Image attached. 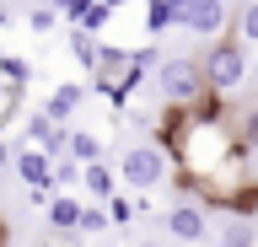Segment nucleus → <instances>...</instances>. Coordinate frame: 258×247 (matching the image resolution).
I'll return each instance as SVG.
<instances>
[{"instance_id":"1","label":"nucleus","mask_w":258,"mask_h":247,"mask_svg":"<svg viewBox=\"0 0 258 247\" xmlns=\"http://www.w3.org/2000/svg\"><path fill=\"white\" fill-rule=\"evenodd\" d=\"M118 178H124L129 188H161V178H167L161 145H129L124 161H118Z\"/></svg>"},{"instance_id":"2","label":"nucleus","mask_w":258,"mask_h":247,"mask_svg":"<svg viewBox=\"0 0 258 247\" xmlns=\"http://www.w3.org/2000/svg\"><path fill=\"white\" fill-rule=\"evenodd\" d=\"M183 27L194 38H215L226 27V6L221 0H183Z\"/></svg>"},{"instance_id":"3","label":"nucleus","mask_w":258,"mask_h":247,"mask_svg":"<svg viewBox=\"0 0 258 247\" xmlns=\"http://www.w3.org/2000/svg\"><path fill=\"white\" fill-rule=\"evenodd\" d=\"M167 236H172V242H210V236H215V226L205 220V210L177 204V210L167 215Z\"/></svg>"},{"instance_id":"4","label":"nucleus","mask_w":258,"mask_h":247,"mask_svg":"<svg viewBox=\"0 0 258 247\" xmlns=\"http://www.w3.org/2000/svg\"><path fill=\"white\" fill-rule=\"evenodd\" d=\"M210 86H221V92H237L242 81H247V59H242V49H215L210 54Z\"/></svg>"},{"instance_id":"5","label":"nucleus","mask_w":258,"mask_h":247,"mask_svg":"<svg viewBox=\"0 0 258 247\" xmlns=\"http://www.w3.org/2000/svg\"><path fill=\"white\" fill-rule=\"evenodd\" d=\"M16 172H22L27 188H54V183H59L54 172H48V145H32V140L16 150Z\"/></svg>"},{"instance_id":"6","label":"nucleus","mask_w":258,"mask_h":247,"mask_svg":"<svg viewBox=\"0 0 258 247\" xmlns=\"http://www.w3.org/2000/svg\"><path fill=\"white\" fill-rule=\"evenodd\" d=\"M156 86H161V97H172V102H194L199 97V70L177 59V65H167L156 75Z\"/></svg>"},{"instance_id":"7","label":"nucleus","mask_w":258,"mask_h":247,"mask_svg":"<svg viewBox=\"0 0 258 247\" xmlns=\"http://www.w3.org/2000/svg\"><path fill=\"white\" fill-rule=\"evenodd\" d=\"M81 102H86V86H76V81H64V86H54V92H48V113L59 118V124H70V118H76V108Z\"/></svg>"},{"instance_id":"8","label":"nucleus","mask_w":258,"mask_h":247,"mask_svg":"<svg viewBox=\"0 0 258 247\" xmlns=\"http://www.w3.org/2000/svg\"><path fill=\"white\" fill-rule=\"evenodd\" d=\"M64 150H70L81 167L102 161V134H97V129H70V134H64Z\"/></svg>"},{"instance_id":"9","label":"nucleus","mask_w":258,"mask_h":247,"mask_svg":"<svg viewBox=\"0 0 258 247\" xmlns=\"http://www.w3.org/2000/svg\"><path fill=\"white\" fill-rule=\"evenodd\" d=\"M215 242H226V247H253L258 231H253V220H237V215H231V220L215 226Z\"/></svg>"},{"instance_id":"10","label":"nucleus","mask_w":258,"mask_h":247,"mask_svg":"<svg viewBox=\"0 0 258 247\" xmlns=\"http://www.w3.org/2000/svg\"><path fill=\"white\" fill-rule=\"evenodd\" d=\"M70 59H76L81 70H92V65H97V38H92V27L70 33Z\"/></svg>"},{"instance_id":"11","label":"nucleus","mask_w":258,"mask_h":247,"mask_svg":"<svg viewBox=\"0 0 258 247\" xmlns=\"http://www.w3.org/2000/svg\"><path fill=\"white\" fill-rule=\"evenodd\" d=\"M54 22H59V6H54V0H48V6H32L27 11V33H54Z\"/></svg>"},{"instance_id":"12","label":"nucleus","mask_w":258,"mask_h":247,"mask_svg":"<svg viewBox=\"0 0 258 247\" xmlns=\"http://www.w3.org/2000/svg\"><path fill=\"white\" fill-rule=\"evenodd\" d=\"M48 220H54L59 231L81 226V204H76V199H54V204H48Z\"/></svg>"},{"instance_id":"13","label":"nucleus","mask_w":258,"mask_h":247,"mask_svg":"<svg viewBox=\"0 0 258 247\" xmlns=\"http://www.w3.org/2000/svg\"><path fill=\"white\" fill-rule=\"evenodd\" d=\"M86 188H92L97 199H108V194H113V172H108L102 161H86Z\"/></svg>"},{"instance_id":"14","label":"nucleus","mask_w":258,"mask_h":247,"mask_svg":"<svg viewBox=\"0 0 258 247\" xmlns=\"http://www.w3.org/2000/svg\"><path fill=\"white\" fill-rule=\"evenodd\" d=\"M242 38H247V43H258V0L242 11Z\"/></svg>"},{"instance_id":"15","label":"nucleus","mask_w":258,"mask_h":247,"mask_svg":"<svg viewBox=\"0 0 258 247\" xmlns=\"http://www.w3.org/2000/svg\"><path fill=\"white\" fill-rule=\"evenodd\" d=\"M108 220H113V215H102V210H81V226H86V231H102Z\"/></svg>"},{"instance_id":"16","label":"nucleus","mask_w":258,"mask_h":247,"mask_svg":"<svg viewBox=\"0 0 258 247\" xmlns=\"http://www.w3.org/2000/svg\"><path fill=\"white\" fill-rule=\"evenodd\" d=\"M54 6H59V11H70V17H76L81 6H86V0H54Z\"/></svg>"},{"instance_id":"17","label":"nucleus","mask_w":258,"mask_h":247,"mask_svg":"<svg viewBox=\"0 0 258 247\" xmlns=\"http://www.w3.org/2000/svg\"><path fill=\"white\" fill-rule=\"evenodd\" d=\"M16 156H11V145H6V140H0V172H6V167H11Z\"/></svg>"},{"instance_id":"18","label":"nucleus","mask_w":258,"mask_h":247,"mask_svg":"<svg viewBox=\"0 0 258 247\" xmlns=\"http://www.w3.org/2000/svg\"><path fill=\"white\" fill-rule=\"evenodd\" d=\"M247 134H253V145H258V113H253V118H247Z\"/></svg>"},{"instance_id":"19","label":"nucleus","mask_w":258,"mask_h":247,"mask_svg":"<svg viewBox=\"0 0 258 247\" xmlns=\"http://www.w3.org/2000/svg\"><path fill=\"white\" fill-rule=\"evenodd\" d=\"M0 22H6V11H0Z\"/></svg>"},{"instance_id":"20","label":"nucleus","mask_w":258,"mask_h":247,"mask_svg":"<svg viewBox=\"0 0 258 247\" xmlns=\"http://www.w3.org/2000/svg\"><path fill=\"white\" fill-rule=\"evenodd\" d=\"M0 6H6V0H0Z\"/></svg>"}]
</instances>
